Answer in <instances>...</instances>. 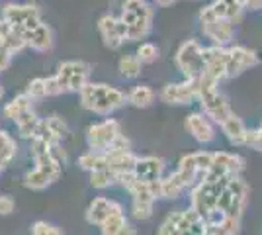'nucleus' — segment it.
<instances>
[{
	"instance_id": "nucleus-1",
	"label": "nucleus",
	"mask_w": 262,
	"mask_h": 235,
	"mask_svg": "<svg viewBox=\"0 0 262 235\" xmlns=\"http://www.w3.org/2000/svg\"><path fill=\"white\" fill-rule=\"evenodd\" d=\"M125 102H127L125 92L102 82H88L80 90V106L98 116H110L114 110L121 108Z\"/></svg>"
},
{
	"instance_id": "nucleus-2",
	"label": "nucleus",
	"mask_w": 262,
	"mask_h": 235,
	"mask_svg": "<svg viewBox=\"0 0 262 235\" xmlns=\"http://www.w3.org/2000/svg\"><path fill=\"white\" fill-rule=\"evenodd\" d=\"M247 202H249V184L239 177H231L219 194L217 208L225 216L241 220V216L247 208Z\"/></svg>"
},
{
	"instance_id": "nucleus-3",
	"label": "nucleus",
	"mask_w": 262,
	"mask_h": 235,
	"mask_svg": "<svg viewBox=\"0 0 262 235\" xmlns=\"http://www.w3.org/2000/svg\"><path fill=\"white\" fill-rule=\"evenodd\" d=\"M204 47L196 39H188L178 47L174 63L178 71L184 75L186 80H198L204 73V59H202Z\"/></svg>"
},
{
	"instance_id": "nucleus-4",
	"label": "nucleus",
	"mask_w": 262,
	"mask_h": 235,
	"mask_svg": "<svg viewBox=\"0 0 262 235\" xmlns=\"http://www.w3.org/2000/svg\"><path fill=\"white\" fill-rule=\"evenodd\" d=\"M61 165L55 163L53 159L49 157V153L39 159H35V168L26 173L24 177V184L32 190H43L49 184H53L55 180L59 179L61 175Z\"/></svg>"
},
{
	"instance_id": "nucleus-5",
	"label": "nucleus",
	"mask_w": 262,
	"mask_h": 235,
	"mask_svg": "<svg viewBox=\"0 0 262 235\" xmlns=\"http://www.w3.org/2000/svg\"><path fill=\"white\" fill-rule=\"evenodd\" d=\"M227 180L229 179L215 180V182H211V180L198 182V186L192 190V210L200 213L202 218H206L209 212H213L217 208V198Z\"/></svg>"
},
{
	"instance_id": "nucleus-6",
	"label": "nucleus",
	"mask_w": 262,
	"mask_h": 235,
	"mask_svg": "<svg viewBox=\"0 0 262 235\" xmlns=\"http://www.w3.org/2000/svg\"><path fill=\"white\" fill-rule=\"evenodd\" d=\"M121 135L120 123L114 118H106L104 122H98L94 125H90L86 132V143L90 147V151H98L104 153L108 151L112 143Z\"/></svg>"
},
{
	"instance_id": "nucleus-7",
	"label": "nucleus",
	"mask_w": 262,
	"mask_h": 235,
	"mask_svg": "<svg viewBox=\"0 0 262 235\" xmlns=\"http://www.w3.org/2000/svg\"><path fill=\"white\" fill-rule=\"evenodd\" d=\"M245 168V159L235 153H227V151H217L213 153V163L211 168L208 170L204 180H225L231 177H239V173Z\"/></svg>"
},
{
	"instance_id": "nucleus-8",
	"label": "nucleus",
	"mask_w": 262,
	"mask_h": 235,
	"mask_svg": "<svg viewBox=\"0 0 262 235\" xmlns=\"http://www.w3.org/2000/svg\"><path fill=\"white\" fill-rule=\"evenodd\" d=\"M202 59H204V73L202 77L217 82L225 77V67H227V49L219 47V45H211V47H204L202 51Z\"/></svg>"
},
{
	"instance_id": "nucleus-9",
	"label": "nucleus",
	"mask_w": 262,
	"mask_h": 235,
	"mask_svg": "<svg viewBox=\"0 0 262 235\" xmlns=\"http://www.w3.org/2000/svg\"><path fill=\"white\" fill-rule=\"evenodd\" d=\"M98 32L102 35L104 45L108 49H112V51L120 49L121 45L125 44L127 28H125V24L121 22L120 18H116L112 14H106V16H102L98 20Z\"/></svg>"
},
{
	"instance_id": "nucleus-10",
	"label": "nucleus",
	"mask_w": 262,
	"mask_h": 235,
	"mask_svg": "<svg viewBox=\"0 0 262 235\" xmlns=\"http://www.w3.org/2000/svg\"><path fill=\"white\" fill-rule=\"evenodd\" d=\"M198 98H200V102H202L204 116L209 118V120H213V122L219 123V125H221V123L225 122L231 114H233L227 98H225L219 90H209V92H204V94H200Z\"/></svg>"
},
{
	"instance_id": "nucleus-11",
	"label": "nucleus",
	"mask_w": 262,
	"mask_h": 235,
	"mask_svg": "<svg viewBox=\"0 0 262 235\" xmlns=\"http://www.w3.org/2000/svg\"><path fill=\"white\" fill-rule=\"evenodd\" d=\"M258 63V57L256 53L249 49V47H243V45H235L227 49V67H225V77L235 78L239 77L243 71L254 67Z\"/></svg>"
},
{
	"instance_id": "nucleus-12",
	"label": "nucleus",
	"mask_w": 262,
	"mask_h": 235,
	"mask_svg": "<svg viewBox=\"0 0 262 235\" xmlns=\"http://www.w3.org/2000/svg\"><path fill=\"white\" fill-rule=\"evenodd\" d=\"M161 98L166 104H174V106H186L192 104L194 98H198L196 80H184V82H168L161 90Z\"/></svg>"
},
{
	"instance_id": "nucleus-13",
	"label": "nucleus",
	"mask_w": 262,
	"mask_h": 235,
	"mask_svg": "<svg viewBox=\"0 0 262 235\" xmlns=\"http://www.w3.org/2000/svg\"><path fill=\"white\" fill-rule=\"evenodd\" d=\"M118 213H123V206L120 202L110 200L106 196H98L86 208V222L90 225H102L108 218Z\"/></svg>"
},
{
	"instance_id": "nucleus-14",
	"label": "nucleus",
	"mask_w": 262,
	"mask_h": 235,
	"mask_svg": "<svg viewBox=\"0 0 262 235\" xmlns=\"http://www.w3.org/2000/svg\"><path fill=\"white\" fill-rule=\"evenodd\" d=\"M39 18V8L35 4H6L2 8V20L12 28H22L26 22Z\"/></svg>"
},
{
	"instance_id": "nucleus-15",
	"label": "nucleus",
	"mask_w": 262,
	"mask_h": 235,
	"mask_svg": "<svg viewBox=\"0 0 262 235\" xmlns=\"http://www.w3.org/2000/svg\"><path fill=\"white\" fill-rule=\"evenodd\" d=\"M186 130H188V134L192 135L198 143H202V145L211 143V141L215 139V130H213L211 122H209L204 114H198V112L190 114V116L186 118Z\"/></svg>"
},
{
	"instance_id": "nucleus-16",
	"label": "nucleus",
	"mask_w": 262,
	"mask_h": 235,
	"mask_svg": "<svg viewBox=\"0 0 262 235\" xmlns=\"http://www.w3.org/2000/svg\"><path fill=\"white\" fill-rule=\"evenodd\" d=\"M164 161L161 157H137L133 175L143 182H157L163 179Z\"/></svg>"
},
{
	"instance_id": "nucleus-17",
	"label": "nucleus",
	"mask_w": 262,
	"mask_h": 235,
	"mask_svg": "<svg viewBox=\"0 0 262 235\" xmlns=\"http://www.w3.org/2000/svg\"><path fill=\"white\" fill-rule=\"evenodd\" d=\"M155 10L151 4H147L145 0H125L121 6L120 20L125 26H133L143 20H153Z\"/></svg>"
},
{
	"instance_id": "nucleus-18",
	"label": "nucleus",
	"mask_w": 262,
	"mask_h": 235,
	"mask_svg": "<svg viewBox=\"0 0 262 235\" xmlns=\"http://www.w3.org/2000/svg\"><path fill=\"white\" fill-rule=\"evenodd\" d=\"M18 34V32H16ZM22 37L26 45H30L33 51H49L53 47V32L47 24H39L37 28H33L30 32H22L18 34Z\"/></svg>"
},
{
	"instance_id": "nucleus-19",
	"label": "nucleus",
	"mask_w": 262,
	"mask_h": 235,
	"mask_svg": "<svg viewBox=\"0 0 262 235\" xmlns=\"http://www.w3.org/2000/svg\"><path fill=\"white\" fill-rule=\"evenodd\" d=\"M202 30L213 41V45H219V47H225L227 44H231V39L235 35V26L229 20H221V18H217L215 22L208 24V26H204Z\"/></svg>"
},
{
	"instance_id": "nucleus-20",
	"label": "nucleus",
	"mask_w": 262,
	"mask_h": 235,
	"mask_svg": "<svg viewBox=\"0 0 262 235\" xmlns=\"http://www.w3.org/2000/svg\"><path fill=\"white\" fill-rule=\"evenodd\" d=\"M180 235H208V225L206 220L196 213L192 208L180 212Z\"/></svg>"
},
{
	"instance_id": "nucleus-21",
	"label": "nucleus",
	"mask_w": 262,
	"mask_h": 235,
	"mask_svg": "<svg viewBox=\"0 0 262 235\" xmlns=\"http://www.w3.org/2000/svg\"><path fill=\"white\" fill-rule=\"evenodd\" d=\"M221 130H223L225 137L229 139L233 145H245V139H247L249 127L243 123V120H241L239 116H235V112L231 114L229 118L221 123Z\"/></svg>"
},
{
	"instance_id": "nucleus-22",
	"label": "nucleus",
	"mask_w": 262,
	"mask_h": 235,
	"mask_svg": "<svg viewBox=\"0 0 262 235\" xmlns=\"http://www.w3.org/2000/svg\"><path fill=\"white\" fill-rule=\"evenodd\" d=\"M155 98H157L155 90L147 84H139V87L131 89V92L127 94V102L135 108H149V106H153Z\"/></svg>"
},
{
	"instance_id": "nucleus-23",
	"label": "nucleus",
	"mask_w": 262,
	"mask_h": 235,
	"mask_svg": "<svg viewBox=\"0 0 262 235\" xmlns=\"http://www.w3.org/2000/svg\"><path fill=\"white\" fill-rule=\"evenodd\" d=\"M16 125H18V134L26 137V139H33V135H35V130H37V125H39V118L35 116L32 108L30 110H26V112L16 120Z\"/></svg>"
},
{
	"instance_id": "nucleus-24",
	"label": "nucleus",
	"mask_w": 262,
	"mask_h": 235,
	"mask_svg": "<svg viewBox=\"0 0 262 235\" xmlns=\"http://www.w3.org/2000/svg\"><path fill=\"white\" fill-rule=\"evenodd\" d=\"M30 108H32V98L24 92V94H20V96L12 98V100L4 106V116L16 122V120H18L26 110H30Z\"/></svg>"
},
{
	"instance_id": "nucleus-25",
	"label": "nucleus",
	"mask_w": 262,
	"mask_h": 235,
	"mask_svg": "<svg viewBox=\"0 0 262 235\" xmlns=\"http://www.w3.org/2000/svg\"><path fill=\"white\" fill-rule=\"evenodd\" d=\"M16 141L6 132H0V173L6 168V165L16 157Z\"/></svg>"
},
{
	"instance_id": "nucleus-26",
	"label": "nucleus",
	"mask_w": 262,
	"mask_h": 235,
	"mask_svg": "<svg viewBox=\"0 0 262 235\" xmlns=\"http://www.w3.org/2000/svg\"><path fill=\"white\" fill-rule=\"evenodd\" d=\"M157 186H159V198H166V200H174L184 192V188L176 182L172 175H168L166 179H161Z\"/></svg>"
},
{
	"instance_id": "nucleus-27",
	"label": "nucleus",
	"mask_w": 262,
	"mask_h": 235,
	"mask_svg": "<svg viewBox=\"0 0 262 235\" xmlns=\"http://www.w3.org/2000/svg\"><path fill=\"white\" fill-rule=\"evenodd\" d=\"M78 165L84 170L94 173L100 168H106V157H104V153H98V151H88L78 159Z\"/></svg>"
},
{
	"instance_id": "nucleus-28",
	"label": "nucleus",
	"mask_w": 262,
	"mask_h": 235,
	"mask_svg": "<svg viewBox=\"0 0 262 235\" xmlns=\"http://www.w3.org/2000/svg\"><path fill=\"white\" fill-rule=\"evenodd\" d=\"M127 28V34H125V41H141L147 35L151 34L153 30V20H143L133 26H125Z\"/></svg>"
},
{
	"instance_id": "nucleus-29",
	"label": "nucleus",
	"mask_w": 262,
	"mask_h": 235,
	"mask_svg": "<svg viewBox=\"0 0 262 235\" xmlns=\"http://www.w3.org/2000/svg\"><path fill=\"white\" fill-rule=\"evenodd\" d=\"M118 182V177L108 170V168H100V170H94V173H90V184L94 186V188H98V190H104V188H110L112 184H116Z\"/></svg>"
},
{
	"instance_id": "nucleus-30",
	"label": "nucleus",
	"mask_w": 262,
	"mask_h": 235,
	"mask_svg": "<svg viewBox=\"0 0 262 235\" xmlns=\"http://www.w3.org/2000/svg\"><path fill=\"white\" fill-rule=\"evenodd\" d=\"M118 69L125 78H135L141 75V61L137 59V55H125L120 59Z\"/></svg>"
},
{
	"instance_id": "nucleus-31",
	"label": "nucleus",
	"mask_w": 262,
	"mask_h": 235,
	"mask_svg": "<svg viewBox=\"0 0 262 235\" xmlns=\"http://www.w3.org/2000/svg\"><path fill=\"white\" fill-rule=\"evenodd\" d=\"M153 210H155V200L133 198V202H131V212H133V218H137V220H149L153 216Z\"/></svg>"
},
{
	"instance_id": "nucleus-32",
	"label": "nucleus",
	"mask_w": 262,
	"mask_h": 235,
	"mask_svg": "<svg viewBox=\"0 0 262 235\" xmlns=\"http://www.w3.org/2000/svg\"><path fill=\"white\" fill-rule=\"evenodd\" d=\"M135 55L141 61V65L143 63H145V65H151V63H155V61L161 57V49L155 44H151V41H145V44H141L137 47V53H135Z\"/></svg>"
},
{
	"instance_id": "nucleus-33",
	"label": "nucleus",
	"mask_w": 262,
	"mask_h": 235,
	"mask_svg": "<svg viewBox=\"0 0 262 235\" xmlns=\"http://www.w3.org/2000/svg\"><path fill=\"white\" fill-rule=\"evenodd\" d=\"M125 224H127L125 213H118V216H112V218H108L104 224L100 225V231H102V235H118V233H120V229Z\"/></svg>"
},
{
	"instance_id": "nucleus-34",
	"label": "nucleus",
	"mask_w": 262,
	"mask_h": 235,
	"mask_svg": "<svg viewBox=\"0 0 262 235\" xmlns=\"http://www.w3.org/2000/svg\"><path fill=\"white\" fill-rule=\"evenodd\" d=\"M178 224H180V212L170 213L163 224H161L157 235H180V225Z\"/></svg>"
},
{
	"instance_id": "nucleus-35",
	"label": "nucleus",
	"mask_w": 262,
	"mask_h": 235,
	"mask_svg": "<svg viewBox=\"0 0 262 235\" xmlns=\"http://www.w3.org/2000/svg\"><path fill=\"white\" fill-rule=\"evenodd\" d=\"M26 94H28L32 100L47 96V94H45V78H33V80H30V84H28V89H26Z\"/></svg>"
},
{
	"instance_id": "nucleus-36",
	"label": "nucleus",
	"mask_w": 262,
	"mask_h": 235,
	"mask_svg": "<svg viewBox=\"0 0 262 235\" xmlns=\"http://www.w3.org/2000/svg\"><path fill=\"white\" fill-rule=\"evenodd\" d=\"M45 123L49 125V130L53 132L59 139H63L67 134H69V127H67V123L63 122V118H59V116H51V118H47Z\"/></svg>"
},
{
	"instance_id": "nucleus-37",
	"label": "nucleus",
	"mask_w": 262,
	"mask_h": 235,
	"mask_svg": "<svg viewBox=\"0 0 262 235\" xmlns=\"http://www.w3.org/2000/svg\"><path fill=\"white\" fill-rule=\"evenodd\" d=\"M32 235H63L59 227L47 224V222H35L32 225Z\"/></svg>"
},
{
	"instance_id": "nucleus-38",
	"label": "nucleus",
	"mask_w": 262,
	"mask_h": 235,
	"mask_svg": "<svg viewBox=\"0 0 262 235\" xmlns=\"http://www.w3.org/2000/svg\"><path fill=\"white\" fill-rule=\"evenodd\" d=\"M245 145L251 147V149H256V151H262V135L258 134V130H249L247 132Z\"/></svg>"
},
{
	"instance_id": "nucleus-39",
	"label": "nucleus",
	"mask_w": 262,
	"mask_h": 235,
	"mask_svg": "<svg viewBox=\"0 0 262 235\" xmlns=\"http://www.w3.org/2000/svg\"><path fill=\"white\" fill-rule=\"evenodd\" d=\"M63 92H65V90L61 89L57 77L45 78V94H47V96H59V94H63Z\"/></svg>"
},
{
	"instance_id": "nucleus-40",
	"label": "nucleus",
	"mask_w": 262,
	"mask_h": 235,
	"mask_svg": "<svg viewBox=\"0 0 262 235\" xmlns=\"http://www.w3.org/2000/svg\"><path fill=\"white\" fill-rule=\"evenodd\" d=\"M16 208V202L10 196H0V216H8L14 212Z\"/></svg>"
},
{
	"instance_id": "nucleus-41",
	"label": "nucleus",
	"mask_w": 262,
	"mask_h": 235,
	"mask_svg": "<svg viewBox=\"0 0 262 235\" xmlns=\"http://www.w3.org/2000/svg\"><path fill=\"white\" fill-rule=\"evenodd\" d=\"M12 53L8 49H4V47H0V71H4V69H8V65L12 63Z\"/></svg>"
},
{
	"instance_id": "nucleus-42",
	"label": "nucleus",
	"mask_w": 262,
	"mask_h": 235,
	"mask_svg": "<svg viewBox=\"0 0 262 235\" xmlns=\"http://www.w3.org/2000/svg\"><path fill=\"white\" fill-rule=\"evenodd\" d=\"M245 8H249V10H260L262 0H245Z\"/></svg>"
},
{
	"instance_id": "nucleus-43",
	"label": "nucleus",
	"mask_w": 262,
	"mask_h": 235,
	"mask_svg": "<svg viewBox=\"0 0 262 235\" xmlns=\"http://www.w3.org/2000/svg\"><path fill=\"white\" fill-rule=\"evenodd\" d=\"M118 235H137V229H135V227H133L129 222H127V224H125L120 229V233H118Z\"/></svg>"
},
{
	"instance_id": "nucleus-44",
	"label": "nucleus",
	"mask_w": 262,
	"mask_h": 235,
	"mask_svg": "<svg viewBox=\"0 0 262 235\" xmlns=\"http://www.w3.org/2000/svg\"><path fill=\"white\" fill-rule=\"evenodd\" d=\"M155 2H157V6H170V4H174L176 0H155Z\"/></svg>"
},
{
	"instance_id": "nucleus-45",
	"label": "nucleus",
	"mask_w": 262,
	"mask_h": 235,
	"mask_svg": "<svg viewBox=\"0 0 262 235\" xmlns=\"http://www.w3.org/2000/svg\"><path fill=\"white\" fill-rule=\"evenodd\" d=\"M208 235H223V233H217V231H209V229H208Z\"/></svg>"
},
{
	"instance_id": "nucleus-46",
	"label": "nucleus",
	"mask_w": 262,
	"mask_h": 235,
	"mask_svg": "<svg viewBox=\"0 0 262 235\" xmlns=\"http://www.w3.org/2000/svg\"><path fill=\"white\" fill-rule=\"evenodd\" d=\"M4 96V89H2V84H0V98Z\"/></svg>"
},
{
	"instance_id": "nucleus-47",
	"label": "nucleus",
	"mask_w": 262,
	"mask_h": 235,
	"mask_svg": "<svg viewBox=\"0 0 262 235\" xmlns=\"http://www.w3.org/2000/svg\"><path fill=\"white\" fill-rule=\"evenodd\" d=\"M258 134L262 135V123H260V127H258Z\"/></svg>"
}]
</instances>
